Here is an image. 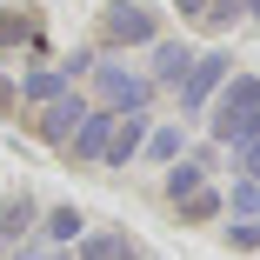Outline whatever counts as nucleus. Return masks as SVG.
Masks as SVG:
<instances>
[{"label":"nucleus","instance_id":"f257e3e1","mask_svg":"<svg viewBox=\"0 0 260 260\" xmlns=\"http://www.w3.org/2000/svg\"><path fill=\"white\" fill-rule=\"evenodd\" d=\"M214 140L220 147H240V140H260V80L253 74H234L214 100Z\"/></svg>","mask_w":260,"mask_h":260},{"label":"nucleus","instance_id":"f03ea898","mask_svg":"<svg viewBox=\"0 0 260 260\" xmlns=\"http://www.w3.org/2000/svg\"><path fill=\"white\" fill-rule=\"evenodd\" d=\"M87 114H93V107H87L80 93H60V100H47V114L34 120V134H40L47 147H67V140H74V127H80Z\"/></svg>","mask_w":260,"mask_h":260},{"label":"nucleus","instance_id":"7ed1b4c3","mask_svg":"<svg viewBox=\"0 0 260 260\" xmlns=\"http://www.w3.org/2000/svg\"><path fill=\"white\" fill-rule=\"evenodd\" d=\"M107 40L114 47H147V40H160V20L147 7H134V0H120V7H107Z\"/></svg>","mask_w":260,"mask_h":260},{"label":"nucleus","instance_id":"20e7f679","mask_svg":"<svg viewBox=\"0 0 260 260\" xmlns=\"http://www.w3.org/2000/svg\"><path fill=\"white\" fill-rule=\"evenodd\" d=\"M93 80H100V93H107V107H114V114H127V107L140 114L147 100H153V80H140V74H127V67H100Z\"/></svg>","mask_w":260,"mask_h":260},{"label":"nucleus","instance_id":"39448f33","mask_svg":"<svg viewBox=\"0 0 260 260\" xmlns=\"http://www.w3.org/2000/svg\"><path fill=\"white\" fill-rule=\"evenodd\" d=\"M220 80H227V54H207V60H193V74L180 80V107H187V114H200V107H207V93H214Z\"/></svg>","mask_w":260,"mask_h":260},{"label":"nucleus","instance_id":"423d86ee","mask_svg":"<svg viewBox=\"0 0 260 260\" xmlns=\"http://www.w3.org/2000/svg\"><path fill=\"white\" fill-rule=\"evenodd\" d=\"M114 120H120L114 107H100V114H87V120L74 127V140H67V147L80 153V160H100V153H107V140H114Z\"/></svg>","mask_w":260,"mask_h":260},{"label":"nucleus","instance_id":"0eeeda50","mask_svg":"<svg viewBox=\"0 0 260 260\" xmlns=\"http://www.w3.org/2000/svg\"><path fill=\"white\" fill-rule=\"evenodd\" d=\"M140 147H147V114H120V120H114V140H107L100 160H107V167H127Z\"/></svg>","mask_w":260,"mask_h":260},{"label":"nucleus","instance_id":"6e6552de","mask_svg":"<svg viewBox=\"0 0 260 260\" xmlns=\"http://www.w3.org/2000/svg\"><path fill=\"white\" fill-rule=\"evenodd\" d=\"M193 74V54L180 40H153V87H180Z\"/></svg>","mask_w":260,"mask_h":260},{"label":"nucleus","instance_id":"1a4fd4ad","mask_svg":"<svg viewBox=\"0 0 260 260\" xmlns=\"http://www.w3.org/2000/svg\"><path fill=\"white\" fill-rule=\"evenodd\" d=\"M27 227H34V200H27V193L0 200V247H14V240H20Z\"/></svg>","mask_w":260,"mask_h":260},{"label":"nucleus","instance_id":"9d476101","mask_svg":"<svg viewBox=\"0 0 260 260\" xmlns=\"http://www.w3.org/2000/svg\"><path fill=\"white\" fill-rule=\"evenodd\" d=\"M60 93H67V74H60V67H40V74L20 80V100H40V107H47V100H60Z\"/></svg>","mask_w":260,"mask_h":260},{"label":"nucleus","instance_id":"9b49d317","mask_svg":"<svg viewBox=\"0 0 260 260\" xmlns=\"http://www.w3.org/2000/svg\"><path fill=\"white\" fill-rule=\"evenodd\" d=\"M200 174H207V167H200V160H174V167H167V200H174V207H180V200H187V193H200V187H207V180H200Z\"/></svg>","mask_w":260,"mask_h":260},{"label":"nucleus","instance_id":"f8f14e48","mask_svg":"<svg viewBox=\"0 0 260 260\" xmlns=\"http://www.w3.org/2000/svg\"><path fill=\"white\" fill-rule=\"evenodd\" d=\"M180 14L187 20H207V27H227L240 14V0H180Z\"/></svg>","mask_w":260,"mask_h":260},{"label":"nucleus","instance_id":"ddd939ff","mask_svg":"<svg viewBox=\"0 0 260 260\" xmlns=\"http://www.w3.org/2000/svg\"><path fill=\"white\" fill-rule=\"evenodd\" d=\"M80 207H54V214H47V240H54V247H67V240H80Z\"/></svg>","mask_w":260,"mask_h":260},{"label":"nucleus","instance_id":"4468645a","mask_svg":"<svg viewBox=\"0 0 260 260\" xmlns=\"http://www.w3.org/2000/svg\"><path fill=\"white\" fill-rule=\"evenodd\" d=\"M180 214H187V220H214V214H227V193L200 187V193H187V200H180Z\"/></svg>","mask_w":260,"mask_h":260},{"label":"nucleus","instance_id":"2eb2a0df","mask_svg":"<svg viewBox=\"0 0 260 260\" xmlns=\"http://www.w3.org/2000/svg\"><path fill=\"white\" fill-rule=\"evenodd\" d=\"M147 153L153 160H174L180 153V127H147Z\"/></svg>","mask_w":260,"mask_h":260},{"label":"nucleus","instance_id":"dca6fc26","mask_svg":"<svg viewBox=\"0 0 260 260\" xmlns=\"http://www.w3.org/2000/svg\"><path fill=\"white\" fill-rule=\"evenodd\" d=\"M114 253H120V234H87L74 260H114Z\"/></svg>","mask_w":260,"mask_h":260},{"label":"nucleus","instance_id":"f3484780","mask_svg":"<svg viewBox=\"0 0 260 260\" xmlns=\"http://www.w3.org/2000/svg\"><path fill=\"white\" fill-rule=\"evenodd\" d=\"M227 207H234V214H240V220H260V187H253V180H240Z\"/></svg>","mask_w":260,"mask_h":260},{"label":"nucleus","instance_id":"a211bd4d","mask_svg":"<svg viewBox=\"0 0 260 260\" xmlns=\"http://www.w3.org/2000/svg\"><path fill=\"white\" fill-rule=\"evenodd\" d=\"M27 34H34V20H27V14H0V54H7L14 40H27Z\"/></svg>","mask_w":260,"mask_h":260},{"label":"nucleus","instance_id":"6ab92c4d","mask_svg":"<svg viewBox=\"0 0 260 260\" xmlns=\"http://www.w3.org/2000/svg\"><path fill=\"white\" fill-rule=\"evenodd\" d=\"M234 167H240V174L260 187V140H240V147H234Z\"/></svg>","mask_w":260,"mask_h":260},{"label":"nucleus","instance_id":"aec40b11","mask_svg":"<svg viewBox=\"0 0 260 260\" xmlns=\"http://www.w3.org/2000/svg\"><path fill=\"white\" fill-rule=\"evenodd\" d=\"M234 234V247H260V220H240V227H227Z\"/></svg>","mask_w":260,"mask_h":260},{"label":"nucleus","instance_id":"412c9836","mask_svg":"<svg viewBox=\"0 0 260 260\" xmlns=\"http://www.w3.org/2000/svg\"><path fill=\"white\" fill-rule=\"evenodd\" d=\"M14 100H20V87H14V80H0V107H14Z\"/></svg>","mask_w":260,"mask_h":260},{"label":"nucleus","instance_id":"4be33fe9","mask_svg":"<svg viewBox=\"0 0 260 260\" xmlns=\"http://www.w3.org/2000/svg\"><path fill=\"white\" fill-rule=\"evenodd\" d=\"M114 260H140V247H134V240L120 234V253H114Z\"/></svg>","mask_w":260,"mask_h":260},{"label":"nucleus","instance_id":"5701e85b","mask_svg":"<svg viewBox=\"0 0 260 260\" xmlns=\"http://www.w3.org/2000/svg\"><path fill=\"white\" fill-rule=\"evenodd\" d=\"M27 260H67V253H60V247H54V253H27Z\"/></svg>","mask_w":260,"mask_h":260},{"label":"nucleus","instance_id":"b1692460","mask_svg":"<svg viewBox=\"0 0 260 260\" xmlns=\"http://www.w3.org/2000/svg\"><path fill=\"white\" fill-rule=\"evenodd\" d=\"M253 7H260V0H253Z\"/></svg>","mask_w":260,"mask_h":260}]
</instances>
